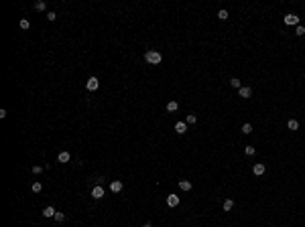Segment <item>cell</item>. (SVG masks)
Listing matches in <instances>:
<instances>
[{"label":"cell","instance_id":"22","mask_svg":"<svg viewBox=\"0 0 305 227\" xmlns=\"http://www.w3.org/2000/svg\"><path fill=\"white\" fill-rule=\"evenodd\" d=\"M53 219H55V221H59V223H61V221H63V219H65V215H63V213H61V211H57V213H55V217H53Z\"/></svg>","mask_w":305,"mask_h":227},{"label":"cell","instance_id":"12","mask_svg":"<svg viewBox=\"0 0 305 227\" xmlns=\"http://www.w3.org/2000/svg\"><path fill=\"white\" fill-rule=\"evenodd\" d=\"M287 128L295 132V130H299V122H297V120H289V122H287Z\"/></svg>","mask_w":305,"mask_h":227},{"label":"cell","instance_id":"24","mask_svg":"<svg viewBox=\"0 0 305 227\" xmlns=\"http://www.w3.org/2000/svg\"><path fill=\"white\" fill-rule=\"evenodd\" d=\"M295 34H299V37H303V34H305V29L301 26V24H299V26L295 29Z\"/></svg>","mask_w":305,"mask_h":227},{"label":"cell","instance_id":"9","mask_svg":"<svg viewBox=\"0 0 305 227\" xmlns=\"http://www.w3.org/2000/svg\"><path fill=\"white\" fill-rule=\"evenodd\" d=\"M175 132H177V134H185V132H187V124H185V122H177V124H175Z\"/></svg>","mask_w":305,"mask_h":227},{"label":"cell","instance_id":"28","mask_svg":"<svg viewBox=\"0 0 305 227\" xmlns=\"http://www.w3.org/2000/svg\"><path fill=\"white\" fill-rule=\"evenodd\" d=\"M145 227H153V225H151V223H147V225H145Z\"/></svg>","mask_w":305,"mask_h":227},{"label":"cell","instance_id":"20","mask_svg":"<svg viewBox=\"0 0 305 227\" xmlns=\"http://www.w3.org/2000/svg\"><path fill=\"white\" fill-rule=\"evenodd\" d=\"M31 189H33V193H41V189H43V187H41V182H33V187H31Z\"/></svg>","mask_w":305,"mask_h":227},{"label":"cell","instance_id":"27","mask_svg":"<svg viewBox=\"0 0 305 227\" xmlns=\"http://www.w3.org/2000/svg\"><path fill=\"white\" fill-rule=\"evenodd\" d=\"M33 172L35 174H41L43 172V166H33Z\"/></svg>","mask_w":305,"mask_h":227},{"label":"cell","instance_id":"8","mask_svg":"<svg viewBox=\"0 0 305 227\" xmlns=\"http://www.w3.org/2000/svg\"><path fill=\"white\" fill-rule=\"evenodd\" d=\"M110 191L112 193H120L122 191V181H112L110 182Z\"/></svg>","mask_w":305,"mask_h":227},{"label":"cell","instance_id":"3","mask_svg":"<svg viewBox=\"0 0 305 227\" xmlns=\"http://www.w3.org/2000/svg\"><path fill=\"white\" fill-rule=\"evenodd\" d=\"M86 87L90 91H96L98 87H100V81H98V77H90V79L86 81Z\"/></svg>","mask_w":305,"mask_h":227},{"label":"cell","instance_id":"7","mask_svg":"<svg viewBox=\"0 0 305 227\" xmlns=\"http://www.w3.org/2000/svg\"><path fill=\"white\" fill-rule=\"evenodd\" d=\"M69 158H71V154H69V152H65V150L57 154V160H59L61 164H65V162H69Z\"/></svg>","mask_w":305,"mask_h":227},{"label":"cell","instance_id":"13","mask_svg":"<svg viewBox=\"0 0 305 227\" xmlns=\"http://www.w3.org/2000/svg\"><path fill=\"white\" fill-rule=\"evenodd\" d=\"M179 189H181V191H191V182H189V181H181L179 182Z\"/></svg>","mask_w":305,"mask_h":227},{"label":"cell","instance_id":"2","mask_svg":"<svg viewBox=\"0 0 305 227\" xmlns=\"http://www.w3.org/2000/svg\"><path fill=\"white\" fill-rule=\"evenodd\" d=\"M283 21H285V24H289V26H299V16L297 14H287Z\"/></svg>","mask_w":305,"mask_h":227},{"label":"cell","instance_id":"14","mask_svg":"<svg viewBox=\"0 0 305 227\" xmlns=\"http://www.w3.org/2000/svg\"><path fill=\"white\" fill-rule=\"evenodd\" d=\"M232 207H234V201L232 199H224V211H232Z\"/></svg>","mask_w":305,"mask_h":227},{"label":"cell","instance_id":"11","mask_svg":"<svg viewBox=\"0 0 305 227\" xmlns=\"http://www.w3.org/2000/svg\"><path fill=\"white\" fill-rule=\"evenodd\" d=\"M55 213H57V211H55V207H51V205L43 209V217H55Z\"/></svg>","mask_w":305,"mask_h":227},{"label":"cell","instance_id":"15","mask_svg":"<svg viewBox=\"0 0 305 227\" xmlns=\"http://www.w3.org/2000/svg\"><path fill=\"white\" fill-rule=\"evenodd\" d=\"M167 110H169V112H177V110H179V103H177V102H169V103H167Z\"/></svg>","mask_w":305,"mask_h":227},{"label":"cell","instance_id":"21","mask_svg":"<svg viewBox=\"0 0 305 227\" xmlns=\"http://www.w3.org/2000/svg\"><path fill=\"white\" fill-rule=\"evenodd\" d=\"M250 132H252V126H250V124L242 126V134H250Z\"/></svg>","mask_w":305,"mask_h":227},{"label":"cell","instance_id":"17","mask_svg":"<svg viewBox=\"0 0 305 227\" xmlns=\"http://www.w3.org/2000/svg\"><path fill=\"white\" fill-rule=\"evenodd\" d=\"M230 85H232V87H236V89H240V87H242V85H240V79H238V77H232V79H230Z\"/></svg>","mask_w":305,"mask_h":227},{"label":"cell","instance_id":"16","mask_svg":"<svg viewBox=\"0 0 305 227\" xmlns=\"http://www.w3.org/2000/svg\"><path fill=\"white\" fill-rule=\"evenodd\" d=\"M35 8H37V10H45V8H47V2H43V0L35 2Z\"/></svg>","mask_w":305,"mask_h":227},{"label":"cell","instance_id":"5","mask_svg":"<svg viewBox=\"0 0 305 227\" xmlns=\"http://www.w3.org/2000/svg\"><path fill=\"white\" fill-rule=\"evenodd\" d=\"M238 93H240V97L248 100V97H252V87H240V89H238Z\"/></svg>","mask_w":305,"mask_h":227},{"label":"cell","instance_id":"26","mask_svg":"<svg viewBox=\"0 0 305 227\" xmlns=\"http://www.w3.org/2000/svg\"><path fill=\"white\" fill-rule=\"evenodd\" d=\"M47 21H51V23L57 21V14H55V12H47Z\"/></svg>","mask_w":305,"mask_h":227},{"label":"cell","instance_id":"23","mask_svg":"<svg viewBox=\"0 0 305 227\" xmlns=\"http://www.w3.org/2000/svg\"><path fill=\"white\" fill-rule=\"evenodd\" d=\"M29 26H31V23H29V18H23V21H21V29H24V31H27Z\"/></svg>","mask_w":305,"mask_h":227},{"label":"cell","instance_id":"18","mask_svg":"<svg viewBox=\"0 0 305 227\" xmlns=\"http://www.w3.org/2000/svg\"><path fill=\"white\" fill-rule=\"evenodd\" d=\"M195 122H197V116H195V114H189L187 120H185V124H195Z\"/></svg>","mask_w":305,"mask_h":227},{"label":"cell","instance_id":"1","mask_svg":"<svg viewBox=\"0 0 305 227\" xmlns=\"http://www.w3.org/2000/svg\"><path fill=\"white\" fill-rule=\"evenodd\" d=\"M145 61L151 63V65H159V63L163 61V55H161L159 51H147V53H145Z\"/></svg>","mask_w":305,"mask_h":227},{"label":"cell","instance_id":"10","mask_svg":"<svg viewBox=\"0 0 305 227\" xmlns=\"http://www.w3.org/2000/svg\"><path fill=\"white\" fill-rule=\"evenodd\" d=\"M167 205H169V207H177V205H179V197H177V195H169V197H167Z\"/></svg>","mask_w":305,"mask_h":227},{"label":"cell","instance_id":"4","mask_svg":"<svg viewBox=\"0 0 305 227\" xmlns=\"http://www.w3.org/2000/svg\"><path fill=\"white\" fill-rule=\"evenodd\" d=\"M264 170H267V166H264L262 162H256V164L252 166V172H254L256 176H260V174H264Z\"/></svg>","mask_w":305,"mask_h":227},{"label":"cell","instance_id":"6","mask_svg":"<svg viewBox=\"0 0 305 227\" xmlns=\"http://www.w3.org/2000/svg\"><path fill=\"white\" fill-rule=\"evenodd\" d=\"M92 197H94V199H96V201H98V199H102V197H104V189H102L100 185H98V187H94V189H92Z\"/></svg>","mask_w":305,"mask_h":227},{"label":"cell","instance_id":"25","mask_svg":"<svg viewBox=\"0 0 305 227\" xmlns=\"http://www.w3.org/2000/svg\"><path fill=\"white\" fill-rule=\"evenodd\" d=\"M244 152H246L248 156H252V154H254L256 150H254V146H246V148H244Z\"/></svg>","mask_w":305,"mask_h":227},{"label":"cell","instance_id":"19","mask_svg":"<svg viewBox=\"0 0 305 227\" xmlns=\"http://www.w3.org/2000/svg\"><path fill=\"white\" fill-rule=\"evenodd\" d=\"M218 18H220V21H226V18H228V10H224V8H222V10L218 12Z\"/></svg>","mask_w":305,"mask_h":227}]
</instances>
